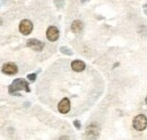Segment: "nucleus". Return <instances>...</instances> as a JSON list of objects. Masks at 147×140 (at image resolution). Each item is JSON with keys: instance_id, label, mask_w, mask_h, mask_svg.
Wrapping results in <instances>:
<instances>
[{"instance_id": "obj_8", "label": "nucleus", "mask_w": 147, "mask_h": 140, "mask_svg": "<svg viewBox=\"0 0 147 140\" xmlns=\"http://www.w3.org/2000/svg\"><path fill=\"white\" fill-rule=\"evenodd\" d=\"M17 71H18L17 66H16L15 63H11V62H10V63H6V65H3V67H2V72L6 73V75H9V76L16 75Z\"/></svg>"}, {"instance_id": "obj_7", "label": "nucleus", "mask_w": 147, "mask_h": 140, "mask_svg": "<svg viewBox=\"0 0 147 140\" xmlns=\"http://www.w3.org/2000/svg\"><path fill=\"white\" fill-rule=\"evenodd\" d=\"M47 38L51 42H55L59 38V31L55 26H50L47 31Z\"/></svg>"}, {"instance_id": "obj_2", "label": "nucleus", "mask_w": 147, "mask_h": 140, "mask_svg": "<svg viewBox=\"0 0 147 140\" xmlns=\"http://www.w3.org/2000/svg\"><path fill=\"white\" fill-rule=\"evenodd\" d=\"M132 125L137 131H144L147 127V118L144 114H138L137 116H135Z\"/></svg>"}, {"instance_id": "obj_6", "label": "nucleus", "mask_w": 147, "mask_h": 140, "mask_svg": "<svg viewBox=\"0 0 147 140\" xmlns=\"http://www.w3.org/2000/svg\"><path fill=\"white\" fill-rule=\"evenodd\" d=\"M58 110H59V112L62 113V114L68 113V112L70 111V101H69L67 97L62 98V101L58 105Z\"/></svg>"}, {"instance_id": "obj_16", "label": "nucleus", "mask_w": 147, "mask_h": 140, "mask_svg": "<svg viewBox=\"0 0 147 140\" xmlns=\"http://www.w3.org/2000/svg\"><path fill=\"white\" fill-rule=\"evenodd\" d=\"M145 13H146V15H147V10H146V9H145Z\"/></svg>"}, {"instance_id": "obj_11", "label": "nucleus", "mask_w": 147, "mask_h": 140, "mask_svg": "<svg viewBox=\"0 0 147 140\" xmlns=\"http://www.w3.org/2000/svg\"><path fill=\"white\" fill-rule=\"evenodd\" d=\"M60 51H61V53L67 54V55H71V54H73V51H71L69 48H67V46H61V48H60Z\"/></svg>"}, {"instance_id": "obj_3", "label": "nucleus", "mask_w": 147, "mask_h": 140, "mask_svg": "<svg viewBox=\"0 0 147 140\" xmlns=\"http://www.w3.org/2000/svg\"><path fill=\"white\" fill-rule=\"evenodd\" d=\"M33 31V24L28 19H23L19 24V32L23 35H28Z\"/></svg>"}, {"instance_id": "obj_10", "label": "nucleus", "mask_w": 147, "mask_h": 140, "mask_svg": "<svg viewBox=\"0 0 147 140\" xmlns=\"http://www.w3.org/2000/svg\"><path fill=\"white\" fill-rule=\"evenodd\" d=\"M83 27H84V24H83V22H80V20H74L73 24H71V31H73L74 33H80L82 32V30H83Z\"/></svg>"}, {"instance_id": "obj_1", "label": "nucleus", "mask_w": 147, "mask_h": 140, "mask_svg": "<svg viewBox=\"0 0 147 140\" xmlns=\"http://www.w3.org/2000/svg\"><path fill=\"white\" fill-rule=\"evenodd\" d=\"M19 90H25V92H30L31 90L30 86H28V83L25 79H16V80H14L13 84L8 88L9 94H14V95H17V96H19Z\"/></svg>"}, {"instance_id": "obj_5", "label": "nucleus", "mask_w": 147, "mask_h": 140, "mask_svg": "<svg viewBox=\"0 0 147 140\" xmlns=\"http://www.w3.org/2000/svg\"><path fill=\"white\" fill-rule=\"evenodd\" d=\"M100 133V128L96 123H92L86 128V137L87 138H96Z\"/></svg>"}, {"instance_id": "obj_9", "label": "nucleus", "mask_w": 147, "mask_h": 140, "mask_svg": "<svg viewBox=\"0 0 147 140\" xmlns=\"http://www.w3.org/2000/svg\"><path fill=\"white\" fill-rule=\"evenodd\" d=\"M85 67H86V65L83 61H80V60H75V61L71 62V69L74 71H76V72L83 71V70L85 69Z\"/></svg>"}, {"instance_id": "obj_14", "label": "nucleus", "mask_w": 147, "mask_h": 140, "mask_svg": "<svg viewBox=\"0 0 147 140\" xmlns=\"http://www.w3.org/2000/svg\"><path fill=\"white\" fill-rule=\"evenodd\" d=\"M0 24H2V19L1 18H0Z\"/></svg>"}, {"instance_id": "obj_13", "label": "nucleus", "mask_w": 147, "mask_h": 140, "mask_svg": "<svg viewBox=\"0 0 147 140\" xmlns=\"http://www.w3.org/2000/svg\"><path fill=\"white\" fill-rule=\"evenodd\" d=\"M74 125H75L76 129H78V130L80 129V122H79L78 120H75V121H74Z\"/></svg>"}, {"instance_id": "obj_4", "label": "nucleus", "mask_w": 147, "mask_h": 140, "mask_svg": "<svg viewBox=\"0 0 147 140\" xmlns=\"http://www.w3.org/2000/svg\"><path fill=\"white\" fill-rule=\"evenodd\" d=\"M27 46H28L30 49L36 51V52H40V51L43 50L44 43L41 42V41H38V40H36V38H31V40L27 41Z\"/></svg>"}, {"instance_id": "obj_12", "label": "nucleus", "mask_w": 147, "mask_h": 140, "mask_svg": "<svg viewBox=\"0 0 147 140\" xmlns=\"http://www.w3.org/2000/svg\"><path fill=\"white\" fill-rule=\"evenodd\" d=\"M27 79L30 80V81H35V79H36V73H30V75H27Z\"/></svg>"}, {"instance_id": "obj_15", "label": "nucleus", "mask_w": 147, "mask_h": 140, "mask_svg": "<svg viewBox=\"0 0 147 140\" xmlns=\"http://www.w3.org/2000/svg\"><path fill=\"white\" fill-rule=\"evenodd\" d=\"M145 102H146V104H147V97H146V100H145Z\"/></svg>"}]
</instances>
